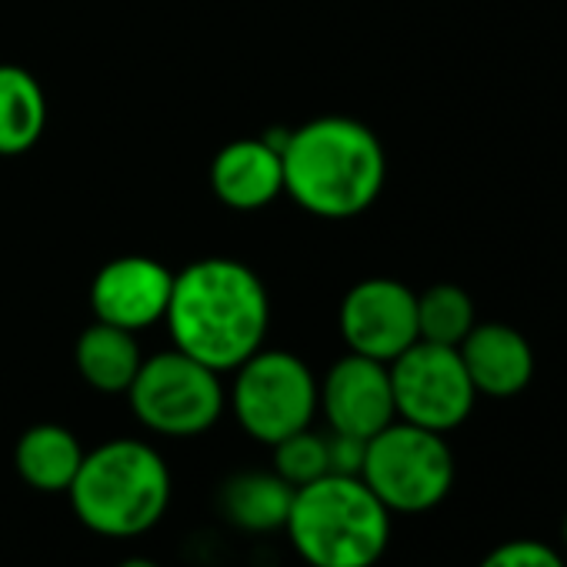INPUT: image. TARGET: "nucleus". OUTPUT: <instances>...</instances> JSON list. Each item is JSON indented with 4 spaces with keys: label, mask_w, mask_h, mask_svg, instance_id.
Here are the masks:
<instances>
[{
    "label": "nucleus",
    "mask_w": 567,
    "mask_h": 567,
    "mask_svg": "<svg viewBox=\"0 0 567 567\" xmlns=\"http://www.w3.org/2000/svg\"><path fill=\"white\" fill-rule=\"evenodd\" d=\"M560 540H564V550H567V514H564V520H560Z\"/></svg>",
    "instance_id": "23"
},
{
    "label": "nucleus",
    "mask_w": 567,
    "mask_h": 567,
    "mask_svg": "<svg viewBox=\"0 0 567 567\" xmlns=\"http://www.w3.org/2000/svg\"><path fill=\"white\" fill-rule=\"evenodd\" d=\"M171 288L174 274L161 260L144 254L114 257L91 280V311L97 321L137 334L164 321Z\"/></svg>",
    "instance_id": "10"
},
{
    "label": "nucleus",
    "mask_w": 567,
    "mask_h": 567,
    "mask_svg": "<svg viewBox=\"0 0 567 567\" xmlns=\"http://www.w3.org/2000/svg\"><path fill=\"white\" fill-rule=\"evenodd\" d=\"M84 461V447L74 431L64 424H34L18 437L14 447V467L24 484L44 494H58L71 487L78 477V467Z\"/></svg>",
    "instance_id": "16"
},
{
    "label": "nucleus",
    "mask_w": 567,
    "mask_h": 567,
    "mask_svg": "<svg viewBox=\"0 0 567 567\" xmlns=\"http://www.w3.org/2000/svg\"><path fill=\"white\" fill-rule=\"evenodd\" d=\"M74 364L78 374L101 394H127L134 384L144 354L134 331L94 321L74 344Z\"/></svg>",
    "instance_id": "15"
},
{
    "label": "nucleus",
    "mask_w": 567,
    "mask_h": 567,
    "mask_svg": "<svg viewBox=\"0 0 567 567\" xmlns=\"http://www.w3.org/2000/svg\"><path fill=\"white\" fill-rule=\"evenodd\" d=\"M164 324L177 351L227 374L264 348L270 298L247 264L204 257L174 274Z\"/></svg>",
    "instance_id": "1"
},
{
    "label": "nucleus",
    "mask_w": 567,
    "mask_h": 567,
    "mask_svg": "<svg viewBox=\"0 0 567 567\" xmlns=\"http://www.w3.org/2000/svg\"><path fill=\"white\" fill-rule=\"evenodd\" d=\"M117 567H161V564L151 560V557H127V560H121Z\"/></svg>",
    "instance_id": "22"
},
{
    "label": "nucleus",
    "mask_w": 567,
    "mask_h": 567,
    "mask_svg": "<svg viewBox=\"0 0 567 567\" xmlns=\"http://www.w3.org/2000/svg\"><path fill=\"white\" fill-rule=\"evenodd\" d=\"M474 324V301L457 284H434V288L417 295V341L457 348Z\"/></svg>",
    "instance_id": "18"
},
{
    "label": "nucleus",
    "mask_w": 567,
    "mask_h": 567,
    "mask_svg": "<svg viewBox=\"0 0 567 567\" xmlns=\"http://www.w3.org/2000/svg\"><path fill=\"white\" fill-rule=\"evenodd\" d=\"M388 371L398 421L447 434L461 427L477 404V391L457 348L414 341L388 364Z\"/></svg>",
    "instance_id": "8"
},
{
    "label": "nucleus",
    "mask_w": 567,
    "mask_h": 567,
    "mask_svg": "<svg viewBox=\"0 0 567 567\" xmlns=\"http://www.w3.org/2000/svg\"><path fill=\"white\" fill-rule=\"evenodd\" d=\"M284 137L288 131L224 144L210 161L214 197L230 210H260L274 204L284 194Z\"/></svg>",
    "instance_id": "12"
},
{
    "label": "nucleus",
    "mask_w": 567,
    "mask_h": 567,
    "mask_svg": "<svg viewBox=\"0 0 567 567\" xmlns=\"http://www.w3.org/2000/svg\"><path fill=\"white\" fill-rule=\"evenodd\" d=\"M48 127L41 81L21 64H0V157L28 154Z\"/></svg>",
    "instance_id": "17"
},
{
    "label": "nucleus",
    "mask_w": 567,
    "mask_h": 567,
    "mask_svg": "<svg viewBox=\"0 0 567 567\" xmlns=\"http://www.w3.org/2000/svg\"><path fill=\"white\" fill-rule=\"evenodd\" d=\"M364 451H368V441H364V437L331 431V434H328V467H331V474H351V477H361Z\"/></svg>",
    "instance_id": "21"
},
{
    "label": "nucleus",
    "mask_w": 567,
    "mask_h": 567,
    "mask_svg": "<svg viewBox=\"0 0 567 567\" xmlns=\"http://www.w3.org/2000/svg\"><path fill=\"white\" fill-rule=\"evenodd\" d=\"M457 354L477 398H517L534 381V348L511 324L477 321L471 334L457 344Z\"/></svg>",
    "instance_id": "13"
},
{
    "label": "nucleus",
    "mask_w": 567,
    "mask_h": 567,
    "mask_svg": "<svg viewBox=\"0 0 567 567\" xmlns=\"http://www.w3.org/2000/svg\"><path fill=\"white\" fill-rule=\"evenodd\" d=\"M477 567H567V564L550 544L534 540V537H514V540L491 547Z\"/></svg>",
    "instance_id": "20"
},
{
    "label": "nucleus",
    "mask_w": 567,
    "mask_h": 567,
    "mask_svg": "<svg viewBox=\"0 0 567 567\" xmlns=\"http://www.w3.org/2000/svg\"><path fill=\"white\" fill-rule=\"evenodd\" d=\"M338 328L351 354L391 364L417 341V295L394 277H368L344 295Z\"/></svg>",
    "instance_id": "9"
},
{
    "label": "nucleus",
    "mask_w": 567,
    "mask_h": 567,
    "mask_svg": "<svg viewBox=\"0 0 567 567\" xmlns=\"http://www.w3.org/2000/svg\"><path fill=\"white\" fill-rule=\"evenodd\" d=\"M68 497L87 530L114 540L141 537L167 514L171 467L157 447L137 437L104 441L84 451Z\"/></svg>",
    "instance_id": "3"
},
{
    "label": "nucleus",
    "mask_w": 567,
    "mask_h": 567,
    "mask_svg": "<svg viewBox=\"0 0 567 567\" xmlns=\"http://www.w3.org/2000/svg\"><path fill=\"white\" fill-rule=\"evenodd\" d=\"M318 411H324L331 431L371 441L378 431H384L391 421H398L388 364L348 351L324 374Z\"/></svg>",
    "instance_id": "11"
},
{
    "label": "nucleus",
    "mask_w": 567,
    "mask_h": 567,
    "mask_svg": "<svg viewBox=\"0 0 567 567\" xmlns=\"http://www.w3.org/2000/svg\"><path fill=\"white\" fill-rule=\"evenodd\" d=\"M127 401L147 431L161 437H197L220 421L227 391L217 371L171 348L144 358L127 388Z\"/></svg>",
    "instance_id": "7"
},
{
    "label": "nucleus",
    "mask_w": 567,
    "mask_h": 567,
    "mask_svg": "<svg viewBox=\"0 0 567 567\" xmlns=\"http://www.w3.org/2000/svg\"><path fill=\"white\" fill-rule=\"evenodd\" d=\"M284 194L324 220L364 214L384 190L388 154L381 137L341 114L315 117L288 131L280 147Z\"/></svg>",
    "instance_id": "2"
},
{
    "label": "nucleus",
    "mask_w": 567,
    "mask_h": 567,
    "mask_svg": "<svg viewBox=\"0 0 567 567\" xmlns=\"http://www.w3.org/2000/svg\"><path fill=\"white\" fill-rule=\"evenodd\" d=\"M274 447V471L288 481L295 491L331 474L328 467V434H318L311 427L295 431L284 441L270 444Z\"/></svg>",
    "instance_id": "19"
},
{
    "label": "nucleus",
    "mask_w": 567,
    "mask_h": 567,
    "mask_svg": "<svg viewBox=\"0 0 567 567\" xmlns=\"http://www.w3.org/2000/svg\"><path fill=\"white\" fill-rule=\"evenodd\" d=\"M291 501L295 487L277 471H237L217 491V504L227 524L247 534L284 530L291 514Z\"/></svg>",
    "instance_id": "14"
},
{
    "label": "nucleus",
    "mask_w": 567,
    "mask_h": 567,
    "mask_svg": "<svg viewBox=\"0 0 567 567\" xmlns=\"http://www.w3.org/2000/svg\"><path fill=\"white\" fill-rule=\"evenodd\" d=\"M457 477L444 434L391 421L368 441L361 481L391 514H424L447 501Z\"/></svg>",
    "instance_id": "5"
},
{
    "label": "nucleus",
    "mask_w": 567,
    "mask_h": 567,
    "mask_svg": "<svg viewBox=\"0 0 567 567\" xmlns=\"http://www.w3.org/2000/svg\"><path fill=\"white\" fill-rule=\"evenodd\" d=\"M288 530L311 567H374L391 544V511L351 474H324L295 491Z\"/></svg>",
    "instance_id": "4"
},
{
    "label": "nucleus",
    "mask_w": 567,
    "mask_h": 567,
    "mask_svg": "<svg viewBox=\"0 0 567 567\" xmlns=\"http://www.w3.org/2000/svg\"><path fill=\"white\" fill-rule=\"evenodd\" d=\"M230 374L234 384L227 391V404L254 441L270 447L295 431L311 427L321 384L298 354L260 348Z\"/></svg>",
    "instance_id": "6"
}]
</instances>
